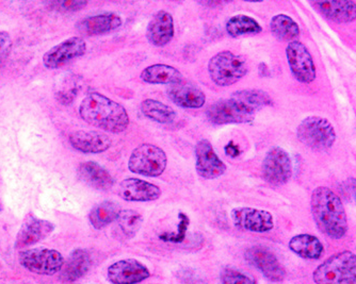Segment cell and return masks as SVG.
<instances>
[{
	"instance_id": "cell-1",
	"label": "cell",
	"mask_w": 356,
	"mask_h": 284,
	"mask_svg": "<svg viewBox=\"0 0 356 284\" xmlns=\"http://www.w3.org/2000/svg\"><path fill=\"white\" fill-rule=\"evenodd\" d=\"M272 103L269 94L261 90H241L210 105L205 112L206 119L217 126L251 123L258 112Z\"/></svg>"
},
{
	"instance_id": "cell-2",
	"label": "cell",
	"mask_w": 356,
	"mask_h": 284,
	"mask_svg": "<svg viewBox=\"0 0 356 284\" xmlns=\"http://www.w3.org/2000/svg\"><path fill=\"white\" fill-rule=\"evenodd\" d=\"M311 211L318 229L332 240L347 235L349 225L341 197L327 187H318L311 197Z\"/></svg>"
},
{
	"instance_id": "cell-3",
	"label": "cell",
	"mask_w": 356,
	"mask_h": 284,
	"mask_svg": "<svg viewBox=\"0 0 356 284\" xmlns=\"http://www.w3.org/2000/svg\"><path fill=\"white\" fill-rule=\"evenodd\" d=\"M80 117L90 126L110 133H121L129 126V115L125 108L103 94H88L79 106Z\"/></svg>"
},
{
	"instance_id": "cell-4",
	"label": "cell",
	"mask_w": 356,
	"mask_h": 284,
	"mask_svg": "<svg viewBox=\"0 0 356 284\" xmlns=\"http://www.w3.org/2000/svg\"><path fill=\"white\" fill-rule=\"evenodd\" d=\"M315 284H356V255L343 250L327 258L314 271Z\"/></svg>"
},
{
	"instance_id": "cell-5",
	"label": "cell",
	"mask_w": 356,
	"mask_h": 284,
	"mask_svg": "<svg viewBox=\"0 0 356 284\" xmlns=\"http://www.w3.org/2000/svg\"><path fill=\"white\" fill-rule=\"evenodd\" d=\"M249 72L247 59L243 56L224 50L213 56L208 62L210 79L219 87H226L235 85Z\"/></svg>"
},
{
	"instance_id": "cell-6",
	"label": "cell",
	"mask_w": 356,
	"mask_h": 284,
	"mask_svg": "<svg viewBox=\"0 0 356 284\" xmlns=\"http://www.w3.org/2000/svg\"><path fill=\"white\" fill-rule=\"evenodd\" d=\"M297 137L306 147L327 151L336 142L334 126L321 116H307L297 128Z\"/></svg>"
},
{
	"instance_id": "cell-7",
	"label": "cell",
	"mask_w": 356,
	"mask_h": 284,
	"mask_svg": "<svg viewBox=\"0 0 356 284\" xmlns=\"http://www.w3.org/2000/svg\"><path fill=\"white\" fill-rule=\"evenodd\" d=\"M168 157L165 150L154 144H141L133 150L128 169L144 177H159L165 173Z\"/></svg>"
},
{
	"instance_id": "cell-8",
	"label": "cell",
	"mask_w": 356,
	"mask_h": 284,
	"mask_svg": "<svg viewBox=\"0 0 356 284\" xmlns=\"http://www.w3.org/2000/svg\"><path fill=\"white\" fill-rule=\"evenodd\" d=\"M19 264L30 273L41 276H54L63 269L65 260L55 249L33 248L24 250L19 256Z\"/></svg>"
},
{
	"instance_id": "cell-9",
	"label": "cell",
	"mask_w": 356,
	"mask_h": 284,
	"mask_svg": "<svg viewBox=\"0 0 356 284\" xmlns=\"http://www.w3.org/2000/svg\"><path fill=\"white\" fill-rule=\"evenodd\" d=\"M261 172L265 181L273 187H282L293 177V160L280 146L270 148L264 158Z\"/></svg>"
},
{
	"instance_id": "cell-10",
	"label": "cell",
	"mask_w": 356,
	"mask_h": 284,
	"mask_svg": "<svg viewBox=\"0 0 356 284\" xmlns=\"http://www.w3.org/2000/svg\"><path fill=\"white\" fill-rule=\"evenodd\" d=\"M288 65L300 83L311 85L317 78V69L309 48L299 41L290 42L286 47Z\"/></svg>"
},
{
	"instance_id": "cell-11",
	"label": "cell",
	"mask_w": 356,
	"mask_h": 284,
	"mask_svg": "<svg viewBox=\"0 0 356 284\" xmlns=\"http://www.w3.org/2000/svg\"><path fill=\"white\" fill-rule=\"evenodd\" d=\"M245 260L255 269L263 274L266 279L273 283L283 282L286 278V271L271 250L264 246H253L245 250Z\"/></svg>"
},
{
	"instance_id": "cell-12",
	"label": "cell",
	"mask_w": 356,
	"mask_h": 284,
	"mask_svg": "<svg viewBox=\"0 0 356 284\" xmlns=\"http://www.w3.org/2000/svg\"><path fill=\"white\" fill-rule=\"evenodd\" d=\"M231 219L234 226L243 231L267 233L274 228L273 215L266 210L239 207L232 210Z\"/></svg>"
},
{
	"instance_id": "cell-13",
	"label": "cell",
	"mask_w": 356,
	"mask_h": 284,
	"mask_svg": "<svg viewBox=\"0 0 356 284\" xmlns=\"http://www.w3.org/2000/svg\"><path fill=\"white\" fill-rule=\"evenodd\" d=\"M87 53V43L80 37H70L48 50L43 64L48 69H58Z\"/></svg>"
},
{
	"instance_id": "cell-14",
	"label": "cell",
	"mask_w": 356,
	"mask_h": 284,
	"mask_svg": "<svg viewBox=\"0 0 356 284\" xmlns=\"http://www.w3.org/2000/svg\"><path fill=\"white\" fill-rule=\"evenodd\" d=\"M195 169L197 175L206 180L217 179L227 169L208 140H201L195 145Z\"/></svg>"
},
{
	"instance_id": "cell-15",
	"label": "cell",
	"mask_w": 356,
	"mask_h": 284,
	"mask_svg": "<svg viewBox=\"0 0 356 284\" xmlns=\"http://www.w3.org/2000/svg\"><path fill=\"white\" fill-rule=\"evenodd\" d=\"M149 277V269L136 259L120 260L107 269V278L112 284H138Z\"/></svg>"
},
{
	"instance_id": "cell-16",
	"label": "cell",
	"mask_w": 356,
	"mask_h": 284,
	"mask_svg": "<svg viewBox=\"0 0 356 284\" xmlns=\"http://www.w3.org/2000/svg\"><path fill=\"white\" fill-rule=\"evenodd\" d=\"M54 230H55V226L51 222L38 219L35 215L28 214L16 237L15 247L22 249V248L35 245L49 237Z\"/></svg>"
},
{
	"instance_id": "cell-17",
	"label": "cell",
	"mask_w": 356,
	"mask_h": 284,
	"mask_svg": "<svg viewBox=\"0 0 356 284\" xmlns=\"http://www.w3.org/2000/svg\"><path fill=\"white\" fill-rule=\"evenodd\" d=\"M118 194L120 198L128 203H149L159 199L161 190L151 182L127 178L120 183Z\"/></svg>"
},
{
	"instance_id": "cell-18",
	"label": "cell",
	"mask_w": 356,
	"mask_h": 284,
	"mask_svg": "<svg viewBox=\"0 0 356 284\" xmlns=\"http://www.w3.org/2000/svg\"><path fill=\"white\" fill-rule=\"evenodd\" d=\"M70 144L74 149L83 153H103L110 149L112 141L106 133L102 131L73 132L69 137Z\"/></svg>"
},
{
	"instance_id": "cell-19",
	"label": "cell",
	"mask_w": 356,
	"mask_h": 284,
	"mask_svg": "<svg viewBox=\"0 0 356 284\" xmlns=\"http://www.w3.org/2000/svg\"><path fill=\"white\" fill-rule=\"evenodd\" d=\"M175 35L173 16L169 12L158 11L147 28V39L155 47H165Z\"/></svg>"
},
{
	"instance_id": "cell-20",
	"label": "cell",
	"mask_w": 356,
	"mask_h": 284,
	"mask_svg": "<svg viewBox=\"0 0 356 284\" xmlns=\"http://www.w3.org/2000/svg\"><path fill=\"white\" fill-rule=\"evenodd\" d=\"M312 6L323 17L336 24H349L356 19V3L351 0H325Z\"/></svg>"
},
{
	"instance_id": "cell-21",
	"label": "cell",
	"mask_w": 356,
	"mask_h": 284,
	"mask_svg": "<svg viewBox=\"0 0 356 284\" xmlns=\"http://www.w3.org/2000/svg\"><path fill=\"white\" fill-rule=\"evenodd\" d=\"M121 16L112 12L88 16L76 25L79 33L86 37L106 35L121 27Z\"/></svg>"
},
{
	"instance_id": "cell-22",
	"label": "cell",
	"mask_w": 356,
	"mask_h": 284,
	"mask_svg": "<svg viewBox=\"0 0 356 284\" xmlns=\"http://www.w3.org/2000/svg\"><path fill=\"white\" fill-rule=\"evenodd\" d=\"M77 175L83 183L99 191H108L115 185V179L110 175L109 172L94 161L80 164L78 166Z\"/></svg>"
},
{
	"instance_id": "cell-23",
	"label": "cell",
	"mask_w": 356,
	"mask_h": 284,
	"mask_svg": "<svg viewBox=\"0 0 356 284\" xmlns=\"http://www.w3.org/2000/svg\"><path fill=\"white\" fill-rule=\"evenodd\" d=\"M172 103L184 109H201L206 103V95L199 87L190 85H172L167 90Z\"/></svg>"
},
{
	"instance_id": "cell-24",
	"label": "cell",
	"mask_w": 356,
	"mask_h": 284,
	"mask_svg": "<svg viewBox=\"0 0 356 284\" xmlns=\"http://www.w3.org/2000/svg\"><path fill=\"white\" fill-rule=\"evenodd\" d=\"M142 81L149 85H177L184 82V76L173 66L167 64H154L147 66L140 75Z\"/></svg>"
},
{
	"instance_id": "cell-25",
	"label": "cell",
	"mask_w": 356,
	"mask_h": 284,
	"mask_svg": "<svg viewBox=\"0 0 356 284\" xmlns=\"http://www.w3.org/2000/svg\"><path fill=\"white\" fill-rule=\"evenodd\" d=\"M288 247L298 257L305 260H319L325 253V246L317 237L301 233L290 239Z\"/></svg>"
},
{
	"instance_id": "cell-26",
	"label": "cell",
	"mask_w": 356,
	"mask_h": 284,
	"mask_svg": "<svg viewBox=\"0 0 356 284\" xmlns=\"http://www.w3.org/2000/svg\"><path fill=\"white\" fill-rule=\"evenodd\" d=\"M91 264V257L87 250L81 248L74 250L62 269V279L67 282L77 281L89 272Z\"/></svg>"
},
{
	"instance_id": "cell-27",
	"label": "cell",
	"mask_w": 356,
	"mask_h": 284,
	"mask_svg": "<svg viewBox=\"0 0 356 284\" xmlns=\"http://www.w3.org/2000/svg\"><path fill=\"white\" fill-rule=\"evenodd\" d=\"M270 29L274 37L279 41L295 42L300 37V27L297 22L286 14H277L270 22Z\"/></svg>"
},
{
	"instance_id": "cell-28",
	"label": "cell",
	"mask_w": 356,
	"mask_h": 284,
	"mask_svg": "<svg viewBox=\"0 0 356 284\" xmlns=\"http://www.w3.org/2000/svg\"><path fill=\"white\" fill-rule=\"evenodd\" d=\"M119 205L115 201L106 200L99 205L94 206L89 213V221L92 227L96 230H102L117 221L119 215Z\"/></svg>"
},
{
	"instance_id": "cell-29",
	"label": "cell",
	"mask_w": 356,
	"mask_h": 284,
	"mask_svg": "<svg viewBox=\"0 0 356 284\" xmlns=\"http://www.w3.org/2000/svg\"><path fill=\"white\" fill-rule=\"evenodd\" d=\"M140 108L145 117L156 123L168 125L175 121V111L170 106L161 103L159 100L151 99V98L143 100Z\"/></svg>"
},
{
	"instance_id": "cell-30",
	"label": "cell",
	"mask_w": 356,
	"mask_h": 284,
	"mask_svg": "<svg viewBox=\"0 0 356 284\" xmlns=\"http://www.w3.org/2000/svg\"><path fill=\"white\" fill-rule=\"evenodd\" d=\"M226 32L232 37H243L248 35H258L263 31V27L255 19L245 14L232 16L226 22Z\"/></svg>"
},
{
	"instance_id": "cell-31",
	"label": "cell",
	"mask_w": 356,
	"mask_h": 284,
	"mask_svg": "<svg viewBox=\"0 0 356 284\" xmlns=\"http://www.w3.org/2000/svg\"><path fill=\"white\" fill-rule=\"evenodd\" d=\"M115 222H117L122 233L127 239H133L139 232L140 228L143 224V216L135 210H121Z\"/></svg>"
},
{
	"instance_id": "cell-32",
	"label": "cell",
	"mask_w": 356,
	"mask_h": 284,
	"mask_svg": "<svg viewBox=\"0 0 356 284\" xmlns=\"http://www.w3.org/2000/svg\"><path fill=\"white\" fill-rule=\"evenodd\" d=\"M48 8L55 11L71 13L83 10L88 5L87 1L83 0H63V1H51L47 3Z\"/></svg>"
},
{
	"instance_id": "cell-33",
	"label": "cell",
	"mask_w": 356,
	"mask_h": 284,
	"mask_svg": "<svg viewBox=\"0 0 356 284\" xmlns=\"http://www.w3.org/2000/svg\"><path fill=\"white\" fill-rule=\"evenodd\" d=\"M222 284H256L252 278L236 269H227L222 273Z\"/></svg>"
},
{
	"instance_id": "cell-34",
	"label": "cell",
	"mask_w": 356,
	"mask_h": 284,
	"mask_svg": "<svg viewBox=\"0 0 356 284\" xmlns=\"http://www.w3.org/2000/svg\"><path fill=\"white\" fill-rule=\"evenodd\" d=\"M12 46H13V42H12L9 33L6 31H0V69L7 62L8 58L11 53Z\"/></svg>"
},
{
	"instance_id": "cell-35",
	"label": "cell",
	"mask_w": 356,
	"mask_h": 284,
	"mask_svg": "<svg viewBox=\"0 0 356 284\" xmlns=\"http://www.w3.org/2000/svg\"><path fill=\"white\" fill-rule=\"evenodd\" d=\"M346 187H347L348 192L351 195L352 199L356 203V178H349L346 181Z\"/></svg>"
},
{
	"instance_id": "cell-36",
	"label": "cell",
	"mask_w": 356,
	"mask_h": 284,
	"mask_svg": "<svg viewBox=\"0 0 356 284\" xmlns=\"http://www.w3.org/2000/svg\"><path fill=\"white\" fill-rule=\"evenodd\" d=\"M225 151L227 155L231 156V157H237L239 155V149H238L237 146L234 145L233 143L229 144V145L226 146Z\"/></svg>"
},
{
	"instance_id": "cell-37",
	"label": "cell",
	"mask_w": 356,
	"mask_h": 284,
	"mask_svg": "<svg viewBox=\"0 0 356 284\" xmlns=\"http://www.w3.org/2000/svg\"><path fill=\"white\" fill-rule=\"evenodd\" d=\"M201 5L205 6V7H210V8H215L218 7V6H222L223 5V3L222 1H204V3H200Z\"/></svg>"
},
{
	"instance_id": "cell-38",
	"label": "cell",
	"mask_w": 356,
	"mask_h": 284,
	"mask_svg": "<svg viewBox=\"0 0 356 284\" xmlns=\"http://www.w3.org/2000/svg\"><path fill=\"white\" fill-rule=\"evenodd\" d=\"M3 210V203H1V200H0V211Z\"/></svg>"
}]
</instances>
